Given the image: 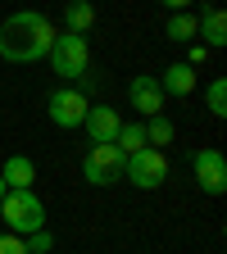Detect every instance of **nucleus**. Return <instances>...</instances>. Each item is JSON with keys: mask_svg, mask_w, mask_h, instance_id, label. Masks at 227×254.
Returning <instances> with one entry per match:
<instances>
[{"mask_svg": "<svg viewBox=\"0 0 227 254\" xmlns=\"http://www.w3.org/2000/svg\"><path fill=\"white\" fill-rule=\"evenodd\" d=\"M123 177L132 182V186H141V190H154V186H164L168 182V159H164V150H137V154H127V164H123Z\"/></svg>", "mask_w": 227, "mask_h": 254, "instance_id": "4", "label": "nucleus"}, {"mask_svg": "<svg viewBox=\"0 0 227 254\" xmlns=\"http://www.w3.org/2000/svg\"><path fill=\"white\" fill-rule=\"evenodd\" d=\"M50 41H55V27L46 14L37 9H18L0 23V59L9 64H37L50 55Z\"/></svg>", "mask_w": 227, "mask_h": 254, "instance_id": "1", "label": "nucleus"}, {"mask_svg": "<svg viewBox=\"0 0 227 254\" xmlns=\"http://www.w3.org/2000/svg\"><path fill=\"white\" fill-rule=\"evenodd\" d=\"M205 59H209V46H200V41H196V46H191V59H186V64L196 68V64H205Z\"/></svg>", "mask_w": 227, "mask_h": 254, "instance_id": "20", "label": "nucleus"}, {"mask_svg": "<svg viewBox=\"0 0 227 254\" xmlns=\"http://www.w3.org/2000/svg\"><path fill=\"white\" fill-rule=\"evenodd\" d=\"M173 141V123L168 118H150L146 123V145H168Z\"/></svg>", "mask_w": 227, "mask_h": 254, "instance_id": "17", "label": "nucleus"}, {"mask_svg": "<svg viewBox=\"0 0 227 254\" xmlns=\"http://www.w3.org/2000/svg\"><path fill=\"white\" fill-rule=\"evenodd\" d=\"M46 109H50V123L55 127H82L91 100H86V91H77V86H59V91H50Z\"/></svg>", "mask_w": 227, "mask_h": 254, "instance_id": "6", "label": "nucleus"}, {"mask_svg": "<svg viewBox=\"0 0 227 254\" xmlns=\"http://www.w3.org/2000/svg\"><path fill=\"white\" fill-rule=\"evenodd\" d=\"M196 37H205L200 46H209V50H223V46H227V14H223V5H209V9L200 14Z\"/></svg>", "mask_w": 227, "mask_h": 254, "instance_id": "11", "label": "nucleus"}, {"mask_svg": "<svg viewBox=\"0 0 227 254\" xmlns=\"http://www.w3.org/2000/svg\"><path fill=\"white\" fill-rule=\"evenodd\" d=\"M205 105H209V114H214V118H227V82H223V77H214V82H209Z\"/></svg>", "mask_w": 227, "mask_h": 254, "instance_id": "16", "label": "nucleus"}, {"mask_svg": "<svg viewBox=\"0 0 227 254\" xmlns=\"http://www.w3.org/2000/svg\"><path fill=\"white\" fill-rule=\"evenodd\" d=\"M114 145H118L123 154L146 150V123H123V127H118V136H114Z\"/></svg>", "mask_w": 227, "mask_h": 254, "instance_id": "14", "label": "nucleus"}, {"mask_svg": "<svg viewBox=\"0 0 227 254\" xmlns=\"http://www.w3.org/2000/svg\"><path fill=\"white\" fill-rule=\"evenodd\" d=\"M191 173H196V186L205 195H223L227 190V159L223 150H196L191 154Z\"/></svg>", "mask_w": 227, "mask_h": 254, "instance_id": "7", "label": "nucleus"}, {"mask_svg": "<svg viewBox=\"0 0 227 254\" xmlns=\"http://www.w3.org/2000/svg\"><path fill=\"white\" fill-rule=\"evenodd\" d=\"M82 127L91 132V145H114L123 118H118V109H109V105H91L86 118H82Z\"/></svg>", "mask_w": 227, "mask_h": 254, "instance_id": "8", "label": "nucleus"}, {"mask_svg": "<svg viewBox=\"0 0 227 254\" xmlns=\"http://www.w3.org/2000/svg\"><path fill=\"white\" fill-rule=\"evenodd\" d=\"M0 182H5L9 190H32V182H37V164H32L27 154H9L5 164H0Z\"/></svg>", "mask_w": 227, "mask_h": 254, "instance_id": "10", "label": "nucleus"}, {"mask_svg": "<svg viewBox=\"0 0 227 254\" xmlns=\"http://www.w3.org/2000/svg\"><path fill=\"white\" fill-rule=\"evenodd\" d=\"M123 164H127V154L118 145H91L82 159V177L91 186H114V182H123Z\"/></svg>", "mask_w": 227, "mask_h": 254, "instance_id": "5", "label": "nucleus"}, {"mask_svg": "<svg viewBox=\"0 0 227 254\" xmlns=\"http://www.w3.org/2000/svg\"><path fill=\"white\" fill-rule=\"evenodd\" d=\"M5 190H9V186H5V182H0V200H5Z\"/></svg>", "mask_w": 227, "mask_h": 254, "instance_id": "22", "label": "nucleus"}, {"mask_svg": "<svg viewBox=\"0 0 227 254\" xmlns=\"http://www.w3.org/2000/svg\"><path fill=\"white\" fill-rule=\"evenodd\" d=\"M196 27H200V18L182 9V14H173V18L164 23V37H168V41H191V37H196Z\"/></svg>", "mask_w": 227, "mask_h": 254, "instance_id": "15", "label": "nucleus"}, {"mask_svg": "<svg viewBox=\"0 0 227 254\" xmlns=\"http://www.w3.org/2000/svg\"><path fill=\"white\" fill-rule=\"evenodd\" d=\"M0 218H5V227L14 236H32L46 227V204L32 195V190H5V200H0Z\"/></svg>", "mask_w": 227, "mask_h": 254, "instance_id": "2", "label": "nucleus"}, {"mask_svg": "<svg viewBox=\"0 0 227 254\" xmlns=\"http://www.w3.org/2000/svg\"><path fill=\"white\" fill-rule=\"evenodd\" d=\"M91 27H95V5H91V0H69V5H64V32L86 37Z\"/></svg>", "mask_w": 227, "mask_h": 254, "instance_id": "12", "label": "nucleus"}, {"mask_svg": "<svg viewBox=\"0 0 227 254\" xmlns=\"http://www.w3.org/2000/svg\"><path fill=\"white\" fill-rule=\"evenodd\" d=\"M0 254H27V245H23V236H14V232H5V236H0Z\"/></svg>", "mask_w": 227, "mask_h": 254, "instance_id": "19", "label": "nucleus"}, {"mask_svg": "<svg viewBox=\"0 0 227 254\" xmlns=\"http://www.w3.org/2000/svg\"><path fill=\"white\" fill-rule=\"evenodd\" d=\"M132 105H137L146 118H159V109H164V91H159V77H150V73L132 77Z\"/></svg>", "mask_w": 227, "mask_h": 254, "instance_id": "9", "label": "nucleus"}, {"mask_svg": "<svg viewBox=\"0 0 227 254\" xmlns=\"http://www.w3.org/2000/svg\"><path fill=\"white\" fill-rule=\"evenodd\" d=\"M159 91H168V95H191V91H196V68H191V64H168L164 77H159Z\"/></svg>", "mask_w": 227, "mask_h": 254, "instance_id": "13", "label": "nucleus"}, {"mask_svg": "<svg viewBox=\"0 0 227 254\" xmlns=\"http://www.w3.org/2000/svg\"><path fill=\"white\" fill-rule=\"evenodd\" d=\"M46 59L55 64L59 77H73V82H82L91 73V46H86V37H77V32H59V37L50 41Z\"/></svg>", "mask_w": 227, "mask_h": 254, "instance_id": "3", "label": "nucleus"}, {"mask_svg": "<svg viewBox=\"0 0 227 254\" xmlns=\"http://www.w3.org/2000/svg\"><path fill=\"white\" fill-rule=\"evenodd\" d=\"M164 5H168V9H173V14H182V9H186V5H191V0H164Z\"/></svg>", "mask_w": 227, "mask_h": 254, "instance_id": "21", "label": "nucleus"}, {"mask_svg": "<svg viewBox=\"0 0 227 254\" xmlns=\"http://www.w3.org/2000/svg\"><path fill=\"white\" fill-rule=\"evenodd\" d=\"M23 245H27V254H50L55 250V236L41 227V232H32V236H23Z\"/></svg>", "mask_w": 227, "mask_h": 254, "instance_id": "18", "label": "nucleus"}]
</instances>
